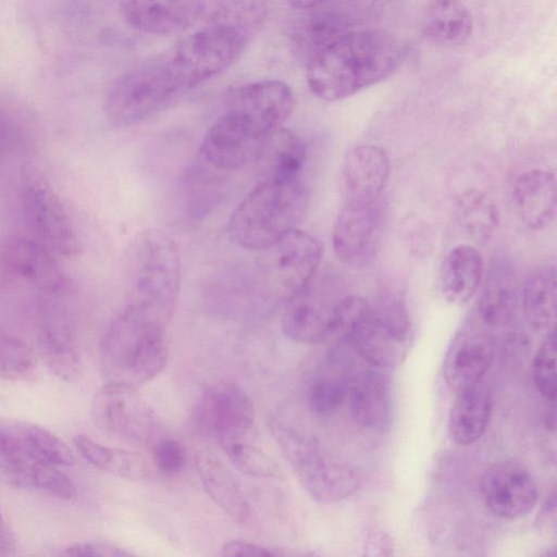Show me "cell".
Returning a JSON list of instances; mask_svg holds the SVG:
<instances>
[{
	"instance_id": "11",
	"label": "cell",
	"mask_w": 557,
	"mask_h": 557,
	"mask_svg": "<svg viewBox=\"0 0 557 557\" xmlns=\"http://www.w3.org/2000/svg\"><path fill=\"white\" fill-rule=\"evenodd\" d=\"M322 251L321 243L310 233L289 232L260 251L257 265L262 286L270 295L287 300L314 278Z\"/></svg>"
},
{
	"instance_id": "35",
	"label": "cell",
	"mask_w": 557,
	"mask_h": 557,
	"mask_svg": "<svg viewBox=\"0 0 557 557\" xmlns=\"http://www.w3.org/2000/svg\"><path fill=\"white\" fill-rule=\"evenodd\" d=\"M38 360L32 348L17 336L0 329V379L12 382L33 381Z\"/></svg>"
},
{
	"instance_id": "32",
	"label": "cell",
	"mask_w": 557,
	"mask_h": 557,
	"mask_svg": "<svg viewBox=\"0 0 557 557\" xmlns=\"http://www.w3.org/2000/svg\"><path fill=\"white\" fill-rule=\"evenodd\" d=\"M73 443L82 457L101 471L134 481L152 475L148 461L135 451L104 446L85 434H77Z\"/></svg>"
},
{
	"instance_id": "3",
	"label": "cell",
	"mask_w": 557,
	"mask_h": 557,
	"mask_svg": "<svg viewBox=\"0 0 557 557\" xmlns=\"http://www.w3.org/2000/svg\"><path fill=\"white\" fill-rule=\"evenodd\" d=\"M169 321L144 305L128 304L108 325L100 361L108 381L135 386L159 375L166 366Z\"/></svg>"
},
{
	"instance_id": "21",
	"label": "cell",
	"mask_w": 557,
	"mask_h": 557,
	"mask_svg": "<svg viewBox=\"0 0 557 557\" xmlns=\"http://www.w3.org/2000/svg\"><path fill=\"white\" fill-rule=\"evenodd\" d=\"M211 9V0H120V11L127 24L158 36L188 32Z\"/></svg>"
},
{
	"instance_id": "31",
	"label": "cell",
	"mask_w": 557,
	"mask_h": 557,
	"mask_svg": "<svg viewBox=\"0 0 557 557\" xmlns=\"http://www.w3.org/2000/svg\"><path fill=\"white\" fill-rule=\"evenodd\" d=\"M521 308L529 325L548 334L556 325V270L554 265L537 268L529 274L521 290Z\"/></svg>"
},
{
	"instance_id": "44",
	"label": "cell",
	"mask_w": 557,
	"mask_h": 557,
	"mask_svg": "<svg viewBox=\"0 0 557 557\" xmlns=\"http://www.w3.org/2000/svg\"><path fill=\"white\" fill-rule=\"evenodd\" d=\"M286 3L296 10L312 11L324 8L331 0H285Z\"/></svg>"
},
{
	"instance_id": "8",
	"label": "cell",
	"mask_w": 557,
	"mask_h": 557,
	"mask_svg": "<svg viewBox=\"0 0 557 557\" xmlns=\"http://www.w3.org/2000/svg\"><path fill=\"white\" fill-rule=\"evenodd\" d=\"M182 89L169 60L154 61L117 77L104 98V113L115 126L137 124L169 104Z\"/></svg>"
},
{
	"instance_id": "19",
	"label": "cell",
	"mask_w": 557,
	"mask_h": 557,
	"mask_svg": "<svg viewBox=\"0 0 557 557\" xmlns=\"http://www.w3.org/2000/svg\"><path fill=\"white\" fill-rule=\"evenodd\" d=\"M341 298L313 278L286 300L281 320L283 333L289 339L302 344H317L326 339L331 335Z\"/></svg>"
},
{
	"instance_id": "43",
	"label": "cell",
	"mask_w": 557,
	"mask_h": 557,
	"mask_svg": "<svg viewBox=\"0 0 557 557\" xmlns=\"http://www.w3.org/2000/svg\"><path fill=\"white\" fill-rule=\"evenodd\" d=\"M222 556H246V557H275L285 556L287 553L276 548L264 546L247 541H228L221 547Z\"/></svg>"
},
{
	"instance_id": "20",
	"label": "cell",
	"mask_w": 557,
	"mask_h": 557,
	"mask_svg": "<svg viewBox=\"0 0 557 557\" xmlns=\"http://www.w3.org/2000/svg\"><path fill=\"white\" fill-rule=\"evenodd\" d=\"M480 491L486 507L495 516L506 519L528 515L539 497L531 473L511 461L491 465L481 476Z\"/></svg>"
},
{
	"instance_id": "17",
	"label": "cell",
	"mask_w": 557,
	"mask_h": 557,
	"mask_svg": "<svg viewBox=\"0 0 557 557\" xmlns=\"http://www.w3.org/2000/svg\"><path fill=\"white\" fill-rule=\"evenodd\" d=\"M495 331L472 313L455 335L444 359V377L456 394L481 381L495 354Z\"/></svg>"
},
{
	"instance_id": "12",
	"label": "cell",
	"mask_w": 557,
	"mask_h": 557,
	"mask_svg": "<svg viewBox=\"0 0 557 557\" xmlns=\"http://www.w3.org/2000/svg\"><path fill=\"white\" fill-rule=\"evenodd\" d=\"M91 419L112 438L138 445L157 441L159 421L135 385L108 381L94 395Z\"/></svg>"
},
{
	"instance_id": "36",
	"label": "cell",
	"mask_w": 557,
	"mask_h": 557,
	"mask_svg": "<svg viewBox=\"0 0 557 557\" xmlns=\"http://www.w3.org/2000/svg\"><path fill=\"white\" fill-rule=\"evenodd\" d=\"M15 428L25 446L39 460L57 467L75 463V457L66 444L49 430L26 423H17Z\"/></svg>"
},
{
	"instance_id": "10",
	"label": "cell",
	"mask_w": 557,
	"mask_h": 557,
	"mask_svg": "<svg viewBox=\"0 0 557 557\" xmlns=\"http://www.w3.org/2000/svg\"><path fill=\"white\" fill-rule=\"evenodd\" d=\"M20 195L34 237L55 256L77 255L79 240L75 227L60 196L39 170L22 169Z\"/></svg>"
},
{
	"instance_id": "18",
	"label": "cell",
	"mask_w": 557,
	"mask_h": 557,
	"mask_svg": "<svg viewBox=\"0 0 557 557\" xmlns=\"http://www.w3.org/2000/svg\"><path fill=\"white\" fill-rule=\"evenodd\" d=\"M0 261L9 273L30 284L40 297L70 295V282L54 255L35 237L14 236L0 248Z\"/></svg>"
},
{
	"instance_id": "14",
	"label": "cell",
	"mask_w": 557,
	"mask_h": 557,
	"mask_svg": "<svg viewBox=\"0 0 557 557\" xmlns=\"http://www.w3.org/2000/svg\"><path fill=\"white\" fill-rule=\"evenodd\" d=\"M0 482L16 488L41 491L66 500L76 494L73 481L64 472L29 451L15 424L0 425Z\"/></svg>"
},
{
	"instance_id": "40",
	"label": "cell",
	"mask_w": 557,
	"mask_h": 557,
	"mask_svg": "<svg viewBox=\"0 0 557 557\" xmlns=\"http://www.w3.org/2000/svg\"><path fill=\"white\" fill-rule=\"evenodd\" d=\"M347 395L348 383L338 379L323 377L311 385L308 403L315 413L330 416L342 407Z\"/></svg>"
},
{
	"instance_id": "7",
	"label": "cell",
	"mask_w": 557,
	"mask_h": 557,
	"mask_svg": "<svg viewBox=\"0 0 557 557\" xmlns=\"http://www.w3.org/2000/svg\"><path fill=\"white\" fill-rule=\"evenodd\" d=\"M250 38L240 28L212 20L183 37L168 60L184 92L231 67Z\"/></svg>"
},
{
	"instance_id": "42",
	"label": "cell",
	"mask_w": 557,
	"mask_h": 557,
	"mask_svg": "<svg viewBox=\"0 0 557 557\" xmlns=\"http://www.w3.org/2000/svg\"><path fill=\"white\" fill-rule=\"evenodd\" d=\"M61 555L74 557H126L134 554L106 540H86L67 545L63 548Z\"/></svg>"
},
{
	"instance_id": "39",
	"label": "cell",
	"mask_w": 557,
	"mask_h": 557,
	"mask_svg": "<svg viewBox=\"0 0 557 557\" xmlns=\"http://www.w3.org/2000/svg\"><path fill=\"white\" fill-rule=\"evenodd\" d=\"M534 384L541 395L554 401L557 394L556 382V333L546 334L533 360Z\"/></svg>"
},
{
	"instance_id": "2",
	"label": "cell",
	"mask_w": 557,
	"mask_h": 557,
	"mask_svg": "<svg viewBox=\"0 0 557 557\" xmlns=\"http://www.w3.org/2000/svg\"><path fill=\"white\" fill-rule=\"evenodd\" d=\"M401 41L380 28L350 29L306 64L311 94L338 101L384 81L401 64Z\"/></svg>"
},
{
	"instance_id": "4",
	"label": "cell",
	"mask_w": 557,
	"mask_h": 557,
	"mask_svg": "<svg viewBox=\"0 0 557 557\" xmlns=\"http://www.w3.org/2000/svg\"><path fill=\"white\" fill-rule=\"evenodd\" d=\"M309 205V191L300 178L260 180L232 212L227 232L233 243L262 251L297 228Z\"/></svg>"
},
{
	"instance_id": "6",
	"label": "cell",
	"mask_w": 557,
	"mask_h": 557,
	"mask_svg": "<svg viewBox=\"0 0 557 557\" xmlns=\"http://www.w3.org/2000/svg\"><path fill=\"white\" fill-rule=\"evenodd\" d=\"M129 282L132 302L153 309L170 321L180 292L181 263L175 242L163 230L148 227L134 238Z\"/></svg>"
},
{
	"instance_id": "16",
	"label": "cell",
	"mask_w": 557,
	"mask_h": 557,
	"mask_svg": "<svg viewBox=\"0 0 557 557\" xmlns=\"http://www.w3.org/2000/svg\"><path fill=\"white\" fill-rule=\"evenodd\" d=\"M69 296L41 297L38 345L50 372L65 382H77L83 374V363L74 325L64 304Z\"/></svg>"
},
{
	"instance_id": "24",
	"label": "cell",
	"mask_w": 557,
	"mask_h": 557,
	"mask_svg": "<svg viewBox=\"0 0 557 557\" xmlns=\"http://www.w3.org/2000/svg\"><path fill=\"white\" fill-rule=\"evenodd\" d=\"M363 370L348 383L347 399L354 420L361 426L383 431L392 419L388 379L377 370Z\"/></svg>"
},
{
	"instance_id": "15",
	"label": "cell",
	"mask_w": 557,
	"mask_h": 557,
	"mask_svg": "<svg viewBox=\"0 0 557 557\" xmlns=\"http://www.w3.org/2000/svg\"><path fill=\"white\" fill-rule=\"evenodd\" d=\"M196 420L221 446L256 432L253 406L231 381H216L206 387L197 404Z\"/></svg>"
},
{
	"instance_id": "13",
	"label": "cell",
	"mask_w": 557,
	"mask_h": 557,
	"mask_svg": "<svg viewBox=\"0 0 557 557\" xmlns=\"http://www.w3.org/2000/svg\"><path fill=\"white\" fill-rule=\"evenodd\" d=\"M384 221L383 197L371 201H345L332 232L337 259L351 269L370 265L381 248Z\"/></svg>"
},
{
	"instance_id": "9",
	"label": "cell",
	"mask_w": 557,
	"mask_h": 557,
	"mask_svg": "<svg viewBox=\"0 0 557 557\" xmlns=\"http://www.w3.org/2000/svg\"><path fill=\"white\" fill-rule=\"evenodd\" d=\"M352 346L372 367H397L412 342L408 313L397 296H387L368 307L356 323L338 339Z\"/></svg>"
},
{
	"instance_id": "34",
	"label": "cell",
	"mask_w": 557,
	"mask_h": 557,
	"mask_svg": "<svg viewBox=\"0 0 557 557\" xmlns=\"http://www.w3.org/2000/svg\"><path fill=\"white\" fill-rule=\"evenodd\" d=\"M517 308L516 289L497 280L484 288L471 313L484 325L496 331L511 323Z\"/></svg>"
},
{
	"instance_id": "22",
	"label": "cell",
	"mask_w": 557,
	"mask_h": 557,
	"mask_svg": "<svg viewBox=\"0 0 557 557\" xmlns=\"http://www.w3.org/2000/svg\"><path fill=\"white\" fill-rule=\"evenodd\" d=\"M391 164L385 150L374 145L350 149L342 164L345 201H371L382 197Z\"/></svg>"
},
{
	"instance_id": "45",
	"label": "cell",
	"mask_w": 557,
	"mask_h": 557,
	"mask_svg": "<svg viewBox=\"0 0 557 557\" xmlns=\"http://www.w3.org/2000/svg\"><path fill=\"white\" fill-rule=\"evenodd\" d=\"M12 535L10 530L0 515V555L9 554V550L12 548Z\"/></svg>"
},
{
	"instance_id": "25",
	"label": "cell",
	"mask_w": 557,
	"mask_h": 557,
	"mask_svg": "<svg viewBox=\"0 0 557 557\" xmlns=\"http://www.w3.org/2000/svg\"><path fill=\"white\" fill-rule=\"evenodd\" d=\"M484 261L479 249L460 244L445 256L438 275L442 297L453 305L468 302L478 292L483 277Z\"/></svg>"
},
{
	"instance_id": "26",
	"label": "cell",
	"mask_w": 557,
	"mask_h": 557,
	"mask_svg": "<svg viewBox=\"0 0 557 557\" xmlns=\"http://www.w3.org/2000/svg\"><path fill=\"white\" fill-rule=\"evenodd\" d=\"M350 29L352 23L343 13L323 8L308 11L290 29V50L306 64L314 54Z\"/></svg>"
},
{
	"instance_id": "5",
	"label": "cell",
	"mask_w": 557,
	"mask_h": 557,
	"mask_svg": "<svg viewBox=\"0 0 557 557\" xmlns=\"http://www.w3.org/2000/svg\"><path fill=\"white\" fill-rule=\"evenodd\" d=\"M269 429L306 492L319 503H335L350 496L359 486L352 466L327 450L320 441L276 418Z\"/></svg>"
},
{
	"instance_id": "23",
	"label": "cell",
	"mask_w": 557,
	"mask_h": 557,
	"mask_svg": "<svg viewBox=\"0 0 557 557\" xmlns=\"http://www.w3.org/2000/svg\"><path fill=\"white\" fill-rule=\"evenodd\" d=\"M513 200L525 226L541 231L549 226L556 215L555 174L547 168L529 169L518 175L513 185Z\"/></svg>"
},
{
	"instance_id": "28",
	"label": "cell",
	"mask_w": 557,
	"mask_h": 557,
	"mask_svg": "<svg viewBox=\"0 0 557 557\" xmlns=\"http://www.w3.org/2000/svg\"><path fill=\"white\" fill-rule=\"evenodd\" d=\"M307 150L295 132L278 127L263 143L257 158L260 180L290 181L299 178Z\"/></svg>"
},
{
	"instance_id": "1",
	"label": "cell",
	"mask_w": 557,
	"mask_h": 557,
	"mask_svg": "<svg viewBox=\"0 0 557 557\" xmlns=\"http://www.w3.org/2000/svg\"><path fill=\"white\" fill-rule=\"evenodd\" d=\"M292 88L261 79L231 91L224 110L203 136L200 154L211 168L238 170L255 161L268 136L282 127L294 108Z\"/></svg>"
},
{
	"instance_id": "41",
	"label": "cell",
	"mask_w": 557,
	"mask_h": 557,
	"mask_svg": "<svg viewBox=\"0 0 557 557\" xmlns=\"http://www.w3.org/2000/svg\"><path fill=\"white\" fill-rule=\"evenodd\" d=\"M152 459L156 469L165 474H177L186 463V451L183 445L172 438H161L153 443Z\"/></svg>"
},
{
	"instance_id": "38",
	"label": "cell",
	"mask_w": 557,
	"mask_h": 557,
	"mask_svg": "<svg viewBox=\"0 0 557 557\" xmlns=\"http://www.w3.org/2000/svg\"><path fill=\"white\" fill-rule=\"evenodd\" d=\"M265 9L264 0H220L209 20L235 26L252 37L264 21Z\"/></svg>"
},
{
	"instance_id": "33",
	"label": "cell",
	"mask_w": 557,
	"mask_h": 557,
	"mask_svg": "<svg viewBox=\"0 0 557 557\" xmlns=\"http://www.w3.org/2000/svg\"><path fill=\"white\" fill-rule=\"evenodd\" d=\"M233 466L251 478L278 476L280 466L259 443L257 431L221 446Z\"/></svg>"
},
{
	"instance_id": "29",
	"label": "cell",
	"mask_w": 557,
	"mask_h": 557,
	"mask_svg": "<svg viewBox=\"0 0 557 557\" xmlns=\"http://www.w3.org/2000/svg\"><path fill=\"white\" fill-rule=\"evenodd\" d=\"M492 412V394L483 379L457 393L448 429L453 440L460 445L476 442L485 432Z\"/></svg>"
},
{
	"instance_id": "46",
	"label": "cell",
	"mask_w": 557,
	"mask_h": 557,
	"mask_svg": "<svg viewBox=\"0 0 557 557\" xmlns=\"http://www.w3.org/2000/svg\"><path fill=\"white\" fill-rule=\"evenodd\" d=\"M9 132L5 119L0 113V151L4 149L8 144Z\"/></svg>"
},
{
	"instance_id": "30",
	"label": "cell",
	"mask_w": 557,
	"mask_h": 557,
	"mask_svg": "<svg viewBox=\"0 0 557 557\" xmlns=\"http://www.w3.org/2000/svg\"><path fill=\"white\" fill-rule=\"evenodd\" d=\"M196 469L210 499L235 521H245L249 515L248 502L225 465L215 456L202 453L197 456Z\"/></svg>"
},
{
	"instance_id": "27",
	"label": "cell",
	"mask_w": 557,
	"mask_h": 557,
	"mask_svg": "<svg viewBox=\"0 0 557 557\" xmlns=\"http://www.w3.org/2000/svg\"><path fill=\"white\" fill-rule=\"evenodd\" d=\"M421 30L435 46L459 47L471 37L472 15L461 0H431L422 15Z\"/></svg>"
},
{
	"instance_id": "37",
	"label": "cell",
	"mask_w": 557,
	"mask_h": 557,
	"mask_svg": "<svg viewBox=\"0 0 557 557\" xmlns=\"http://www.w3.org/2000/svg\"><path fill=\"white\" fill-rule=\"evenodd\" d=\"M459 214L467 232L479 240H486L494 232L498 213L494 202L486 195L468 191L458 202Z\"/></svg>"
}]
</instances>
